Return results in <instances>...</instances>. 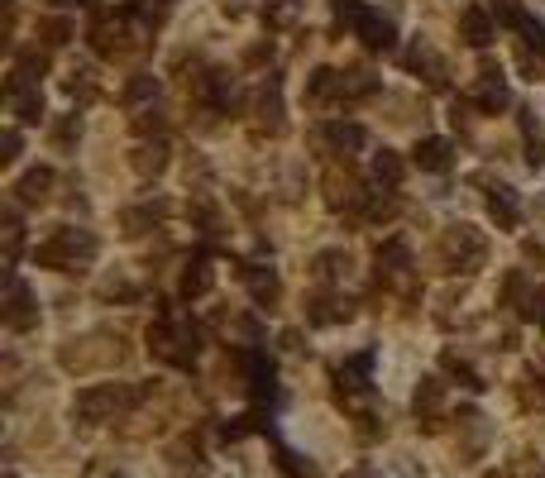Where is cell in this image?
<instances>
[{
    "label": "cell",
    "instance_id": "cell-48",
    "mask_svg": "<svg viewBox=\"0 0 545 478\" xmlns=\"http://www.w3.org/2000/svg\"><path fill=\"white\" fill-rule=\"evenodd\" d=\"M536 478H545V464H541V474H536Z\"/></svg>",
    "mask_w": 545,
    "mask_h": 478
},
{
    "label": "cell",
    "instance_id": "cell-2",
    "mask_svg": "<svg viewBox=\"0 0 545 478\" xmlns=\"http://www.w3.org/2000/svg\"><path fill=\"white\" fill-rule=\"evenodd\" d=\"M34 259L44 263V268H58V273H77L82 263L96 259V235H91V230H72V225H63V230H53V235L34 249Z\"/></svg>",
    "mask_w": 545,
    "mask_h": 478
},
{
    "label": "cell",
    "instance_id": "cell-25",
    "mask_svg": "<svg viewBox=\"0 0 545 478\" xmlns=\"http://www.w3.org/2000/svg\"><path fill=\"white\" fill-rule=\"evenodd\" d=\"M416 163H421L426 173H445V168L455 163V149H450L445 139H421V144H416Z\"/></svg>",
    "mask_w": 545,
    "mask_h": 478
},
{
    "label": "cell",
    "instance_id": "cell-38",
    "mask_svg": "<svg viewBox=\"0 0 545 478\" xmlns=\"http://www.w3.org/2000/svg\"><path fill=\"white\" fill-rule=\"evenodd\" d=\"M187 216L201 225V235H220V211L211 206V201H192V206H187Z\"/></svg>",
    "mask_w": 545,
    "mask_h": 478
},
{
    "label": "cell",
    "instance_id": "cell-46",
    "mask_svg": "<svg viewBox=\"0 0 545 478\" xmlns=\"http://www.w3.org/2000/svg\"><path fill=\"white\" fill-rule=\"evenodd\" d=\"M268 53H273V48H249V53H244V58H249V63H268Z\"/></svg>",
    "mask_w": 545,
    "mask_h": 478
},
{
    "label": "cell",
    "instance_id": "cell-42",
    "mask_svg": "<svg viewBox=\"0 0 545 478\" xmlns=\"http://www.w3.org/2000/svg\"><path fill=\"white\" fill-rule=\"evenodd\" d=\"M134 130L139 134H163L168 130V115H163V110H139V115H134Z\"/></svg>",
    "mask_w": 545,
    "mask_h": 478
},
{
    "label": "cell",
    "instance_id": "cell-9",
    "mask_svg": "<svg viewBox=\"0 0 545 478\" xmlns=\"http://www.w3.org/2000/svg\"><path fill=\"white\" fill-rule=\"evenodd\" d=\"M87 39H91V53L96 58H115V53H125V34H120V24L110 20V10H91V29H87Z\"/></svg>",
    "mask_w": 545,
    "mask_h": 478
},
{
    "label": "cell",
    "instance_id": "cell-41",
    "mask_svg": "<svg viewBox=\"0 0 545 478\" xmlns=\"http://www.w3.org/2000/svg\"><path fill=\"white\" fill-rule=\"evenodd\" d=\"M149 96H158V77L139 72V77H130V82H125V101H149Z\"/></svg>",
    "mask_w": 545,
    "mask_h": 478
},
{
    "label": "cell",
    "instance_id": "cell-3",
    "mask_svg": "<svg viewBox=\"0 0 545 478\" xmlns=\"http://www.w3.org/2000/svg\"><path fill=\"white\" fill-rule=\"evenodd\" d=\"M144 392H134V388H125V383H96V388H87V392H77V402H72V412L82 416V421H110V416H120L125 407H134Z\"/></svg>",
    "mask_w": 545,
    "mask_h": 478
},
{
    "label": "cell",
    "instance_id": "cell-47",
    "mask_svg": "<svg viewBox=\"0 0 545 478\" xmlns=\"http://www.w3.org/2000/svg\"><path fill=\"white\" fill-rule=\"evenodd\" d=\"M340 478H378L373 469H349V474H340Z\"/></svg>",
    "mask_w": 545,
    "mask_h": 478
},
{
    "label": "cell",
    "instance_id": "cell-37",
    "mask_svg": "<svg viewBox=\"0 0 545 478\" xmlns=\"http://www.w3.org/2000/svg\"><path fill=\"white\" fill-rule=\"evenodd\" d=\"M335 96H345V101L373 96V77H369V72H349V77H340V91H335Z\"/></svg>",
    "mask_w": 545,
    "mask_h": 478
},
{
    "label": "cell",
    "instance_id": "cell-10",
    "mask_svg": "<svg viewBox=\"0 0 545 478\" xmlns=\"http://www.w3.org/2000/svg\"><path fill=\"white\" fill-rule=\"evenodd\" d=\"M354 316V302L349 297H335V292H316L311 302H306V321L311 326H340Z\"/></svg>",
    "mask_w": 545,
    "mask_h": 478
},
{
    "label": "cell",
    "instance_id": "cell-35",
    "mask_svg": "<svg viewBox=\"0 0 545 478\" xmlns=\"http://www.w3.org/2000/svg\"><path fill=\"white\" fill-rule=\"evenodd\" d=\"M440 364H445V373H455V378H459V383H464V388H474V392L483 388V378H479V373H474V369H469L464 359H459L455 349H445V359H440Z\"/></svg>",
    "mask_w": 545,
    "mask_h": 478
},
{
    "label": "cell",
    "instance_id": "cell-5",
    "mask_svg": "<svg viewBox=\"0 0 545 478\" xmlns=\"http://www.w3.org/2000/svg\"><path fill=\"white\" fill-rule=\"evenodd\" d=\"M479 187H488V216L498 220V230H517V220H522V206H517V192L507 187V182H493L488 173H474Z\"/></svg>",
    "mask_w": 545,
    "mask_h": 478
},
{
    "label": "cell",
    "instance_id": "cell-49",
    "mask_svg": "<svg viewBox=\"0 0 545 478\" xmlns=\"http://www.w3.org/2000/svg\"><path fill=\"white\" fill-rule=\"evenodd\" d=\"M58 5H72V0H58Z\"/></svg>",
    "mask_w": 545,
    "mask_h": 478
},
{
    "label": "cell",
    "instance_id": "cell-45",
    "mask_svg": "<svg viewBox=\"0 0 545 478\" xmlns=\"http://www.w3.org/2000/svg\"><path fill=\"white\" fill-rule=\"evenodd\" d=\"M15 158H20V130H5V134H0V163L10 168Z\"/></svg>",
    "mask_w": 545,
    "mask_h": 478
},
{
    "label": "cell",
    "instance_id": "cell-7",
    "mask_svg": "<svg viewBox=\"0 0 545 478\" xmlns=\"http://www.w3.org/2000/svg\"><path fill=\"white\" fill-rule=\"evenodd\" d=\"M507 101H512V96H507V82H502V72L483 67V77L474 82V87H469V106H479L483 115H498Z\"/></svg>",
    "mask_w": 545,
    "mask_h": 478
},
{
    "label": "cell",
    "instance_id": "cell-39",
    "mask_svg": "<svg viewBox=\"0 0 545 478\" xmlns=\"http://www.w3.org/2000/svg\"><path fill=\"white\" fill-rule=\"evenodd\" d=\"M330 91H340V77H335L330 67H316V72H311V82H306V96H311V101H321V96H330Z\"/></svg>",
    "mask_w": 545,
    "mask_h": 478
},
{
    "label": "cell",
    "instance_id": "cell-22",
    "mask_svg": "<svg viewBox=\"0 0 545 478\" xmlns=\"http://www.w3.org/2000/svg\"><path fill=\"white\" fill-rule=\"evenodd\" d=\"M345 273H349L345 249H321V254L311 259V278H316V283H345Z\"/></svg>",
    "mask_w": 545,
    "mask_h": 478
},
{
    "label": "cell",
    "instance_id": "cell-8",
    "mask_svg": "<svg viewBox=\"0 0 545 478\" xmlns=\"http://www.w3.org/2000/svg\"><path fill=\"white\" fill-rule=\"evenodd\" d=\"M354 34H359V39H364L373 53H388V48L397 44L393 20H388V15H378V10H369V5H364V15L354 20Z\"/></svg>",
    "mask_w": 545,
    "mask_h": 478
},
{
    "label": "cell",
    "instance_id": "cell-15",
    "mask_svg": "<svg viewBox=\"0 0 545 478\" xmlns=\"http://www.w3.org/2000/svg\"><path fill=\"white\" fill-rule=\"evenodd\" d=\"M440 402H445V383H440V378H421L412 407H416V416L426 421V431H436L440 426Z\"/></svg>",
    "mask_w": 545,
    "mask_h": 478
},
{
    "label": "cell",
    "instance_id": "cell-24",
    "mask_svg": "<svg viewBox=\"0 0 545 478\" xmlns=\"http://www.w3.org/2000/svg\"><path fill=\"white\" fill-rule=\"evenodd\" d=\"M316 139H330L335 149L345 153V149H364V139H369V134H364V125H354V120H330Z\"/></svg>",
    "mask_w": 545,
    "mask_h": 478
},
{
    "label": "cell",
    "instance_id": "cell-21",
    "mask_svg": "<svg viewBox=\"0 0 545 478\" xmlns=\"http://www.w3.org/2000/svg\"><path fill=\"white\" fill-rule=\"evenodd\" d=\"M168 211H173L168 201H144V206H130V211L120 216V225H125V235H144V230H153Z\"/></svg>",
    "mask_w": 545,
    "mask_h": 478
},
{
    "label": "cell",
    "instance_id": "cell-13",
    "mask_svg": "<svg viewBox=\"0 0 545 478\" xmlns=\"http://www.w3.org/2000/svg\"><path fill=\"white\" fill-rule=\"evenodd\" d=\"M197 91L211 101L216 110H235V101H240V91H235V77L230 72H220V67H211L206 77L197 82Z\"/></svg>",
    "mask_w": 545,
    "mask_h": 478
},
{
    "label": "cell",
    "instance_id": "cell-23",
    "mask_svg": "<svg viewBox=\"0 0 545 478\" xmlns=\"http://www.w3.org/2000/svg\"><path fill=\"white\" fill-rule=\"evenodd\" d=\"M407 67H412V72H421L431 87H445V63H440V58H436V53H431L426 44H412V48H407Z\"/></svg>",
    "mask_w": 545,
    "mask_h": 478
},
{
    "label": "cell",
    "instance_id": "cell-30",
    "mask_svg": "<svg viewBox=\"0 0 545 478\" xmlns=\"http://www.w3.org/2000/svg\"><path fill=\"white\" fill-rule=\"evenodd\" d=\"M517 115H522L526 163H531V168H541V163H545V134H541V125H536V115H531V110H517Z\"/></svg>",
    "mask_w": 545,
    "mask_h": 478
},
{
    "label": "cell",
    "instance_id": "cell-28",
    "mask_svg": "<svg viewBox=\"0 0 545 478\" xmlns=\"http://www.w3.org/2000/svg\"><path fill=\"white\" fill-rule=\"evenodd\" d=\"M302 20V0H263V24L268 29H292Z\"/></svg>",
    "mask_w": 545,
    "mask_h": 478
},
{
    "label": "cell",
    "instance_id": "cell-29",
    "mask_svg": "<svg viewBox=\"0 0 545 478\" xmlns=\"http://www.w3.org/2000/svg\"><path fill=\"white\" fill-rule=\"evenodd\" d=\"M182 297H206L211 292V263L206 259H192L187 268H182Z\"/></svg>",
    "mask_w": 545,
    "mask_h": 478
},
{
    "label": "cell",
    "instance_id": "cell-1",
    "mask_svg": "<svg viewBox=\"0 0 545 478\" xmlns=\"http://www.w3.org/2000/svg\"><path fill=\"white\" fill-rule=\"evenodd\" d=\"M149 349H153V359H163V364H173V369H192V364H197V349H201V335L187 316L163 311L149 326Z\"/></svg>",
    "mask_w": 545,
    "mask_h": 478
},
{
    "label": "cell",
    "instance_id": "cell-36",
    "mask_svg": "<svg viewBox=\"0 0 545 478\" xmlns=\"http://www.w3.org/2000/svg\"><path fill=\"white\" fill-rule=\"evenodd\" d=\"M278 469H283L287 478H316V464L302 459L297 450H278Z\"/></svg>",
    "mask_w": 545,
    "mask_h": 478
},
{
    "label": "cell",
    "instance_id": "cell-31",
    "mask_svg": "<svg viewBox=\"0 0 545 478\" xmlns=\"http://www.w3.org/2000/svg\"><path fill=\"white\" fill-rule=\"evenodd\" d=\"M63 91H67V96H72V101H82V106H87V101H96V96H101V87H96V77H91L87 67H77V72H67Z\"/></svg>",
    "mask_w": 545,
    "mask_h": 478
},
{
    "label": "cell",
    "instance_id": "cell-19",
    "mask_svg": "<svg viewBox=\"0 0 545 478\" xmlns=\"http://www.w3.org/2000/svg\"><path fill=\"white\" fill-rule=\"evenodd\" d=\"M48 187H53V168H29V173H24L10 192H15V201H24V206H44Z\"/></svg>",
    "mask_w": 545,
    "mask_h": 478
},
{
    "label": "cell",
    "instance_id": "cell-27",
    "mask_svg": "<svg viewBox=\"0 0 545 478\" xmlns=\"http://www.w3.org/2000/svg\"><path fill=\"white\" fill-rule=\"evenodd\" d=\"M130 168L139 177H158L168 168V149H163V144H139V149L130 153Z\"/></svg>",
    "mask_w": 545,
    "mask_h": 478
},
{
    "label": "cell",
    "instance_id": "cell-17",
    "mask_svg": "<svg viewBox=\"0 0 545 478\" xmlns=\"http://www.w3.org/2000/svg\"><path fill=\"white\" fill-rule=\"evenodd\" d=\"M459 39L469 48H488L493 44V20H488V10L483 5H469L464 15H459Z\"/></svg>",
    "mask_w": 545,
    "mask_h": 478
},
{
    "label": "cell",
    "instance_id": "cell-11",
    "mask_svg": "<svg viewBox=\"0 0 545 478\" xmlns=\"http://www.w3.org/2000/svg\"><path fill=\"white\" fill-rule=\"evenodd\" d=\"M369 192H359V177L349 173V168H340V163H330L326 173V201L340 211V206H359Z\"/></svg>",
    "mask_w": 545,
    "mask_h": 478
},
{
    "label": "cell",
    "instance_id": "cell-18",
    "mask_svg": "<svg viewBox=\"0 0 545 478\" xmlns=\"http://www.w3.org/2000/svg\"><path fill=\"white\" fill-rule=\"evenodd\" d=\"M244 287H249V297H254L259 306H273V302H278V292H283L278 273H273V268H263V263H249V268H244Z\"/></svg>",
    "mask_w": 545,
    "mask_h": 478
},
{
    "label": "cell",
    "instance_id": "cell-32",
    "mask_svg": "<svg viewBox=\"0 0 545 478\" xmlns=\"http://www.w3.org/2000/svg\"><path fill=\"white\" fill-rule=\"evenodd\" d=\"M373 182H383V187H397L402 182V158L393 149L373 153Z\"/></svg>",
    "mask_w": 545,
    "mask_h": 478
},
{
    "label": "cell",
    "instance_id": "cell-40",
    "mask_svg": "<svg viewBox=\"0 0 545 478\" xmlns=\"http://www.w3.org/2000/svg\"><path fill=\"white\" fill-rule=\"evenodd\" d=\"M364 216L378 225V220H393L397 216V196H364Z\"/></svg>",
    "mask_w": 545,
    "mask_h": 478
},
{
    "label": "cell",
    "instance_id": "cell-20",
    "mask_svg": "<svg viewBox=\"0 0 545 478\" xmlns=\"http://www.w3.org/2000/svg\"><path fill=\"white\" fill-rule=\"evenodd\" d=\"M412 268V249H407V239H388V244H378V283H388L397 273H407Z\"/></svg>",
    "mask_w": 545,
    "mask_h": 478
},
{
    "label": "cell",
    "instance_id": "cell-44",
    "mask_svg": "<svg viewBox=\"0 0 545 478\" xmlns=\"http://www.w3.org/2000/svg\"><path fill=\"white\" fill-rule=\"evenodd\" d=\"M77 134H82V120H77V115H67V120H58V125H53V144H58V149H67Z\"/></svg>",
    "mask_w": 545,
    "mask_h": 478
},
{
    "label": "cell",
    "instance_id": "cell-12",
    "mask_svg": "<svg viewBox=\"0 0 545 478\" xmlns=\"http://www.w3.org/2000/svg\"><path fill=\"white\" fill-rule=\"evenodd\" d=\"M5 96H10V110H15V120H20V125H39V120H44V91H39V87L10 82Z\"/></svg>",
    "mask_w": 545,
    "mask_h": 478
},
{
    "label": "cell",
    "instance_id": "cell-16",
    "mask_svg": "<svg viewBox=\"0 0 545 478\" xmlns=\"http://www.w3.org/2000/svg\"><path fill=\"white\" fill-rule=\"evenodd\" d=\"M48 72V48L29 44V48H15V72L10 82H24V87H39V77Z\"/></svg>",
    "mask_w": 545,
    "mask_h": 478
},
{
    "label": "cell",
    "instance_id": "cell-4",
    "mask_svg": "<svg viewBox=\"0 0 545 478\" xmlns=\"http://www.w3.org/2000/svg\"><path fill=\"white\" fill-rule=\"evenodd\" d=\"M440 259H445V268H464V273H474L483 259H488V244H483V235L474 230V225H450L445 235H440Z\"/></svg>",
    "mask_w": 545,
    "mask_h": 478
},
{
    "label": "cell",
    "instance_id": "cell-34",
    "mask_svg": "<svg viewBox=\"0 0 545 478\" xmlns=\"http://www.w3.org/2000/svg\"><path fill=\"white\" fill-rule=\"evenodd\" d=\"M39 39H44V48H63L67 39H72V24L58 20V15H48V20H39Z\"/></svg>",
    "mask_w": 545,
    "mask_h": 478
},
{
    "label": "cell",
    "instance_id": "cell-14",
    "mask_svg": "<svg viewBox=\"0 0 545 478\" xmlns=\"http://www.w3.org/2000/svg\"><path fill=\"white\" fill-rule=\"evenodd\" d=\"M39 321V311H34V302H29V287L20 283V278H10V297H5V326L10 330H29Z\"/></svg>",
    "mask_w": 545,
    "mask_h": 478
},
{
    "label": "cell",
    "instance_id": "cell-6",
    "mask_svg": "<svg viewBox=\"0 0 545 478\" xmlns=\"http://www.w3.org/2000/svg\"><path fill=\"white\" fill-rule=\"evenodd\" d=\"M254 115H259V130L283 134V82L268 77L259 91H254Z\"/></svg>",
    "mask_w": 545,
    "mask_h": 478
},
{
    "label": "cell",
    "instance_id": "cell-33",
    "mask_svg": "<svg viewBox=\"0 0 545 478\" xmlns=\"http://www.w3.org/2000/svg\"><path fill=\"white\" fill-rule=\"evenodd\" d=\"M517 397H522V407L531 412V407H541L545 412V373H522V388H517Z\"/></svg>",
    "mask_w": 545,
    "mask_h": 478
},
{
    "label": "cell",
    "instance_id": "cell-43",
    "mask_svg": "<svg viewBox=\"0 0 545 478\" xmlns=\"http://www.w3.org/2000/svg\"><path fill=\"white\" fill-rule=\"evenodd\" d=\"M20 239H24L20 216H15V206H5V254H10V259L20 254Z\"/></svg>",
    "mask_w": 545,
    "mask_h": 478
},
{
    "label": "cell",
    "instance_id": "cell-26",
    "mask_svg": "<svg viewBox=\"0 0 545 478\" xmlns=\"http://www.w3.org/2000/svg\"><path fill=\"white\" fill-rule=\"evenodd\" d=\"M369 369H373V349L354 354L349 364H335V383H340V392H345V388H364V383H369Z\"/></svg>",
    "mask_w": 545,
    "mask_h": 478
}]
</instances>
